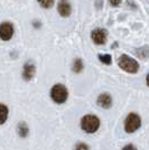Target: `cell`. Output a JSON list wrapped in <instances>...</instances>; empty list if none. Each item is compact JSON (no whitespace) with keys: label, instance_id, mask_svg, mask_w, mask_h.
Instances as JSON below:
<instances>
[{"label":"cell","instance_id":"obj_1","mask_svg":"<svg viewBox=\"0 0 149 150\" xmlns=\"http://www.w3.org/2000/svg\"><path fill=\"white\" fill-rule=\"evenodd\" d=\"M80 127H81L82 131L92 134L100 129L101 121H100L99 117L95 114H85L81 118Z\"/></svg>","mask_w":149,"mask_h":150},{"label":"cell","instance_id":"obj_2","mask_svg":"<svg viewBox=\"0 0 149 150\" xmlns=\"http://www.w3.org/2000/svg\"><path fill=\"white\" fill-rule=\"evenodd\" d=\"M68 88L62 83H56L50 88V96L56 104H64L68 100Z\"/></svg>","mask_w":149,"mask_h":150},{"label":"cell","instance_id":"obj_3","mask_svg":"<svg viewBox=\"0 0 149 150\" xmlns=\"http://www.w3.org/2000/svg\"><path fill=\"white\" fill-rule=\"evenodd\" d=\"M118 66L128 74H137L140 69V65L133 57L128 56L127 54L120 55L118 58Z\"/></svg>","mask_w":149,"mask_h":150},{"label":"cell","instance_id":"obj_4","mask_svg":"<svg viewBox=\"0 0 149 150\" xmlns=\"http://www.w3.org/2000/svg\"><path fill=\"white\" fill-rule=\"evenodd\" d=\"M141 127V117L136 112L128 113L123 123V129L127 133H133Z\"/></svg>","mask_w":149,"mask_h":150},{"label":"cell","instance_id":"obj_5","mask_svg":"<svg viewBox=\"0 0 149 150\" xmlns=\"http://www.w3.org/2000/svg\"><path fill=\"white\" fill-rule=\"evenodd\" d=\"M15 35V26L11 21L0 23V39L2 42H9Z\"/></svg>","mask_w":149,"mask_h":150},{"label":"cell","instance_id":"obj_6","mask_svg":"<svg viewBox=\"0 0 149 150\" xmlns=\"http://www.w3.org/2000/svg\"><path fill=\"white\" fill-rule=\"evenodd\" d=\"M91 39L98 46L104 45L108 39V30L104 28H94L91 31Z\"/></svg>","mask_w":149,"mask_h":150},{"label":"cell","instance_id":"obj_7","mask_svg":"<svg viewBox=\"0 0 149 150\" xmlns=\"http://www.w3.org/2000/svg\"><path fill=\"white\" fill-rule=\"evenodd\" d=\"M36 75V66L34 62L27 61L23 65V71H21V77L26 82H31Z\"/></svg>","mask_w":149,"mask_h":150},{"label":"cell","instance_id":"obj_8","mask_svg":"<svg viewBox=\"0 0 149 150\" xmlns=\"http://www.w3.org/2000/svg\"><path fill=\"white\" fill-rule=\"evenodd\" d=\"M96 104L101 109H104V110L111 109L113 105V99H112L111 94L108 93V92H103V93L99 94V96L96 98Z\"/></svg>","mask_w":149,"mask_h":150},{"label":"cell","instance_id":"obj_9","mask_svg":"<svg viewBox=\"0 0 149 150\" xmlns=\"http://www.w3.org/2000/svg\"><path fill=\"white\" fill-rule=\"evenodd\" d=\"M57 13L63 18H67L72 13V5L70 0H60L57 4Z\"/></svg>","mask_w":149,"mask_h":150},{"label":"cell","instance_id":"obj_10","mask_svg":"<svg viewBox=\"0 0 149 150\" xmlns=\"http://www.w3.org/2000/svg\"><path fill=\"white\" fill-rule=\"evenodd\" d=\"M17 133H18V136L20 138L28 137L29 136V127H28V125L24 121L19 122L17 125Z\"/></svg>","mask_w":149,"mask_h":150},{"label":"cell","instance_id":"obj_11","mask_svg":"<svg viewBox=\"0 0 149 150\" xmlns=\"http://www.w3.org/2000/svg\"><path fill=\"white\" fill-rule=\"evenodd\" d=\"M9 117V108L5 103H0V125H5Z\"/></svg>","mask_w":149,"mask_h":150},{"label":"cell","instance_id":"obj_12","mask_svg":"<svg viewBox=\"0 0 149 150\" xmlns=\"http://www.w3.org/2000/svg\"><path fill=\"white\" fill-rule=\"evenodd\" d=\"M84 69V63L81 58H75L72 64V71L74 72L75 74H80L82 73V71Z\"/></svg>","mask_w":149,"mask_h":150},{"label":"cell","instance_id":"obj_13","mask_svg":"<svg viewBox=\"0 0 149 150\" xmlns=\"http://www.w3.org/2000/svg\"><path fill=\"white\" fill-rule=\"evenodd\" d=\"M98 58H99L100 62L104 65H111L112 64V56L110 54H99Z\"/></svg>","mask_w":149,"mask_h":150},{"label":"cell","instance_id":"obj_14","mask_svg":"<svg viewBox=\"0 0 149 150\" xmlns=\"http://www.w3.org/2000/svg\"><path fill=\"white\" fill-rule=\"evenodd\" d=\"M38 5L44 8V9H50L54 6L55 4V0H37Z\"/></svg>","mask_w":149,"mask_h":150},{"label":"cell","instance_id":"obj_15","mask_svg":"<svg viewBox=\"0 0 149 150\" xmlns=\"http://www.w3.org/2000/svg\"><path fill=\"white\" fill-rule=\"evenodd\" d=\"M74 150H90V147L85 142H79L75 144Z\"/></svg>","mask_w":149,"mask_h":150},{"label":"cell","instance_id":"obj_16","mask_svg":"<svg viewBox=\"0 0 149 150\" xmlns=\"http://www.w3.org/2000/svg\"><path fill=\"white\" fill-rule=\"evenodd\" d=\"M122 0H109V4L111 5L112 7H118L120 4H121Z\"/></svg>","mask_w":149,"mask_h":150},{"label":"cell","instance_id":"obj_17","mask_svg":"<svg viewBox=\"0 0 149 150\" xmlns=\"http://www.w3.org/2000/svg\"><path fill=\"white\" fill-rule=\"evenodd\" d=\"M122 150H138L136 148V146H133L132 144H126L123 148H122Z\"/></svg>","mask_w":149,"mask_h":150},{"label":"cell","instance_id":"obj_18","mask_svg":"<svg viewBox=\"0 0 149 150\" xmlns=\"http://www.w3.org/2000/svg\"><path fill=\"white\" fill-rule=\"evenodd\" d=\"M33 26H35V28H39V27H42V23L38 21V20H34L33 21Z\"/></svg>","mask_w":149,"mask_h":150},{"label":"cell","instance_id":"obj_19","mask_svg":"<svg viewBox=\"0 0 149 150\" xmlns=\"http://www.w3.org/2000/svg\"><path fill=\"white\" fill-rule=\"evenodd\" d=\"M146 84H147V86L149 88V73L146 75Z\"/></svg>","mask_w":149,"mask_h":150}]
</instances>
